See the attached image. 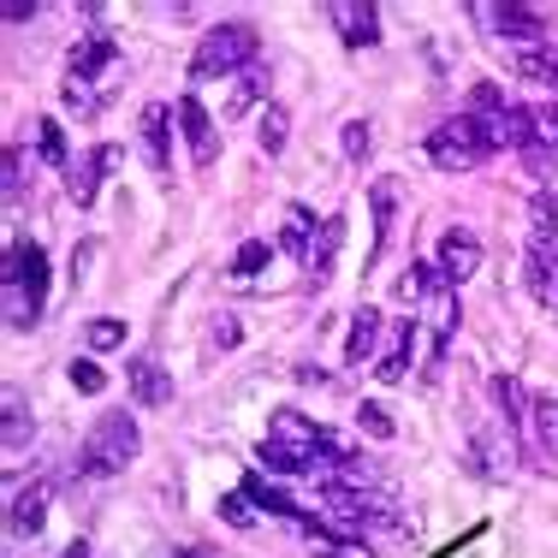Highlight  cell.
<instances>
[{"instance_id": "obj_4", "label": "cell", "mask_w": 558, "mask_h": 558, "mask_svg": "<svg viewBox=\"0 0 558 558\" xmlns=\"http://www.w3.org/2000/svg\"><path fill=\"white\" fill-rule=\"evenodd\" d=\"M137 458V422L125 416V410H108V416L89 428V440L84 451H77V475H119L125 463Z\"/></svg>"}, {"instance_id": "obj_6", "label": "cell", "mask_w": 558, "mask_h": 558, "mask_svg": "<svg viewBox=\"0 0 558 558\" xmlns=\"http://www.w3.org/2000/svg\"><path fill=\"white\" fill-rule=\"evenodd\" d=\"M434 268H440L446 291L463 286V279L482 268V238H475L470 226H446V232H440V250H434Z\"/></svg>"}, {"instance_id": "obj_35", "label": "cell", "mask_w": 558, "mask_h": 558, "mask_svg": "<svg viewBox=\"0 0 558 558\" xmlns=\"http://www.w3.org/2000/svg\"><path fill=\"white\" fill-rule=\"evenodd\" d=\"M72 387H77V392H101V387H108V375H101L89 356H77V363H72Z\"/></svg>"}, {"instance_id": "obj_5", "label": "cell", "mask_w": 558, "mask_h": 558, "mask_svg": "<svg viewBox=\"0 0 558 558\" xmlns=\"http://www.w3.org/2000/svg\"><path fill=\"white\" fill-rule=\"evenodd\" d=\"M523 279L541 310H558V232H535L523 250Z\"/></svg>"}, {"instance_id": "obj_9", "label": "cell", "mask_w": 558, "mask_h": 558, "mask_svg": "<svg viewBox=\"0 0 558 558\" xmlns=\"http://www.w3.org/2000/svg\"><path fill=\"white\" fill-rule=\"evenodd\" d=\"M470 12L494 36H511V43H535V36H547V19H541L535 7H511V0H499V7H470Z\"/></svg>"}, {"instance_id": "obj_27", "label": "cell", "mask_w": 558, "mask_h": 558, "mask_svg": "<svg viewBox=\"0 0 558 558\" xmlns=\"http://www.w3.org/2000/svg\"><path fill=\"white\" fill-rule=\"evenodd\" d=\"M0 416H7V451H24V446H31V410H24L19 392H7Z\"/></svg>"}, {"instance_id": "obj_15", "label": "cell", "mask_w": 558, "mask_h": 558, "mask_svg": "<svg viewBox=\"0 0 558 558\" xmlns=\"http://www.w3.org/2000/svg\"><path fill=\"white\" fill-rule=\"evenodd\" d=\"M7 279H12V286H24L31 298H43V286H48V256H43V244H31V238H24V244H12V250H7Z\"/></svg>"}, {"instance_id": "obj_28", "label": "cell", "mask_w": 558, "mask_h": 558, "mask_svg": "<svg viewBox=\"0 0 558 558\" xmlns=\"http://www.w3.org/2000/svg\"><path fill=\"white\" fill-rule=\"evenodd\" d=\"M36 310H43V298H31L24 286H12L7 279V327L19 333V327H36Z\"/></svg>"}, {"instance_id": "obj_13", "label": "cell", "mask_w": 558, "mask_h": 558, "mask_svg": "<svg viewBox=\"0 0 558 558\" xmlns=\"http://www.w3.org/2000/svg\"><path fill=\"white\" fill-rule=\"evenodd\" d=\"M327 19L339 24V36L351 48H375L380 43V12L368 7V0H356V7H351V0H333V7H327Z\"/></svg>"}, {"instance_id": "obj_34", "label": "cell", "mask_w": 558, "mask_h": 558, "mask_svg": "<svg viewBox=\"0 0 558 558\" xmlns=\"http://www.w3.org/2000/svg\"><path fill=\"white\" fill-rule=\"evenodd\" d=\"M368 149H375L368 119H351V125H344V155H351V161H368Z\"/></svg>"}, {"instance_id": "obj_39", "label": "cell", "mask_w": 558, "mask_h": 558, "mask_svg": "<svg viewBox=\"0 0 558 558\" xmlns=\"http://www.w3.org/2000/svg\"><path fill=\"white\" fill-rule=\"evenodd\" d=\"M7 19H12V24L36 19V0H7Z\"/></svg>"}, {"instance_id": "obj_19", "label": "cell", "mask_w": 558, "mask_h": 558, "mask_svg": "<svg viewBox=\"0 0 558 558\" xmlns=\"http://www.w3.org/2000/svg\"><path fill=\"white\" fill-rule=\"evenodd\" d=\"M392 208H398V179H375V191H368V215H375V250H368V262L387 256V238H392Z\"/></svg>"}, {"instance_id": "obj_21", "label": "cell", "mask_w": 558, "mask_h": 558, "mask_svg": "<svg viewBox=\"0 0 558 558\" xmlns=\"http://www.w3.org/2000/svg\"><path fill=\"white\" fill-rule=\"evenodd\" d=\"M250 108H268V72H262V65H250V72H238L232 96H226V119H244Z\"/></svg>"}, {"instance_id": "obj_12", "label": "cell", "mask_w": 558, "mask_h": 558, "mask_svg": "<svg viewBox=\"0 0 558 558\" xmlns=\"http://www.w3.org/2000/svg\"><path fill=\"white\" fill-rule=\"evenodd\" d=\"M125 387H131L137 404H155V410L172 404V375L155 363V356H131V363H125Z\"/></svg>"}, {"instance_id": "obj_40", "label": "cell", "mask_w": 558, "mask_h": 558, "mask_svg": "<svg viewBox=\"0 0 558 558\" xmlns=\"http://www.w3.org/2000/svg\"><path fill=\"white\" fill-rule=\"evenodd\" d=\"M60 558H89V541H65V553Z\"/></svg>"}, {"instance_id": "obj_33", "label": "cell", "mask_w": 558, "mask_h": 558, "mask_svg": "<svg viewBox=\"0 0 558 558\" xmlns=\"http://www.w3.org/2000/svg\"><path fill=\"white\" fill-rule=\"evenodd\" d=\"M356 428H363L368 440H392V416L380 404H356Z\"/></svg>"}, {"instance_id": "obj_31", "label": "cell", "mask_w": 558, "mask_h": 558, "mask_svg": "<svg viewBox=\"0 0 558 558\" xmlns=\"http://www.w3.org/2000/svg\"><path fill=\"white\" fill-rule=\"evenodd\" d=\"M43 161L48 167H72V155H65V131H60V119H43Z\"/></svg>"}, {"instance_id": "obj_3", "label": "cell", "mask_w": 558, "mask_h": 558, "mask_svg": "<svg viewBox=\"0 0 558 558\" xmlns=\"http://www.w3.org/2000/svg\"><path fill=\"white\" fill-rule=\"evenodd\" d=\"M256 54H262L256 24L226 19V24H215V31L203 36V48H196L191 84H208V77H238V72H250V65H256Z\"/></svg>"}, {"instance_id": "obj_8", "label": "cell", "mask_w": 558, "mask_h": 558, "mask_svg": "<svg viewBox=\"0 0 558 558\" xmlns=\"http://www.w3.org/2000/svg\"><path fill=\"white\" fill-rule=\"evenodd\" d=\"M113 167H119V149H113V143H96V149H89L84 161H72V167H65V191H72V203H77V208H89V203H96L101 179H108Z\"/></svg>"}, {"instance_id": "obj_30", "label": "cell", "mask_w": 558, "mask_h": 558, "mask_svg": "<svg viewBox=\"0 0 558 558\" xmlns=\"http://www.w3.org/2000/svg\"><path fill=\"white\" fill-rule=\"evenodd\" d=\"M84 344H89V351H119V344H125V322H113V315H96V322L84 327Z\"/></svg>"}, {"instance_id": "obj_29", "label": "cell", "mask_w": 558, "mask_h": 558, "mask_svg": "<svg viewBox=\"0 0 558 558\" xmlns=\"http://www.w3.org/2000/svg\"><path fill=\"white\" fill-rule=\"evenodd\" d=\"M274 250H279V244H268V238H250V244L232 256V279H250V274H262V268L274 262Z\"/></svg>"}, {"instance_id": "obj_2", "label": "cell", "mask_w": 558, "mask_h": 558, "mask_svg": "<svg viewBox=\"0 0 558 558\" xmlns=\"http://www.w3.org/2000/svg\"><path fill=\"white\" fill-rule=\"evenodd\" d=\"M494 149H499V125H494V119H482V113H458V119H446V125L428 131V161L446 167V172L482 167Z\"/></svg>"}, {"instance_id": "obj_25", "label": "cell", "mask_w": 558, "mask_h": 558, "mask_svg": "<svg viewBox=\"0 0 558 558\" xmlns=\"http://www.w3.org/2000/svg\"><path fill=\"white\" fill-rule=\"evenodd\" d=\"M286 137H291V113L286 108H262V119H256V143H262V155H279L286 149Z\"/></svg>"}, {"instance_id": "obj_16", "label": "cell", "mask_w": 558, "mask_h": 558, "mask_svg": "<svg viewBox=\"0 0 558 558\" xmlns=\"http://www.w3.org/2000/svg\"><path fill=\"white\" fill-rule=\"evenodd\" d=\"M315 238H322V220H315L303 203H291L286 208V226H279V250H286V256H298V262H310Z\"/></svg>"}, {"instance_id": "obj_23", "label": "cell", "mask_w": 558, "mask_h": 558, "mask_svg": "<svg viewBox=\"0 0 558 558\" xmlns=\"http://www.w3.org/2000/svg\"><path fill=\"white\" fill-rule=\"evenodd\" d=\"M244 494H250V505H256V511H274V517H291V523H303V505L286 494V487H274V482H262V475H250L244 482Z\"/></svg>"}, {"instance_id": "obj_20", "label": "cell", "mask_w": 558, "mask_h": 558, "mask_svg": "<svg viewBox=\"0 0 558 558\" xmlns=\"http://www.w3.org/2000/svg\"><path fill=\"white\" fill-rule=\"evenodd\" d=\"M43 517H48V487L36 482V487H24V494H12V517H7V529L12 535H24L31 541L36 529H43Z\"/></svg>"}, {"instance_id": "obj_36", "label": "cell", "mask_w": 558, "mask_h": 558, "mask_svg": "<svg viewBox=\"0 0 558 558\" xmlns=\"http://www.w3.org/2000/svg\"><path fill=\"white\" fill-rule=\"evenodd\" d=\"M60 96H65V108H72V113H96V96H89V89L84 84H77V77H65V84H60Z\"/></svg>"}, {"instance_id": "obj_24", "label": "cell", "mask_w": 558, "mask_h": 558, "mask_svg": "<svg viewBox=\"0 0 558 558\" xmlns=\"http://www.w3.org/2000/svg\"><path fill=\"white\" fill-rule=\"evenodd\" d=\"M262 463L279 475H310V470H322V458H310V451H298V446H286V440H268L262 446Z\"/></svg>"}, {"instance_id": "obj_26", "label": "cell", "mask_w": 558, "mask_h": 558, "mask_svg": "<svg viewBox=\"0 0 558 558\" xmlns=\"http://www.w3.org/2000/svg\"><path fill=\"white\" fill-rule=\"evenodd\" d=\"M517 72L535 77V84H547V89H558V48H523V54H517Z\"/></svg>"}, {"instance_id": "obj_37", "label": "cell", "mask_w": 558, "mask_h": 558, "mask_svg": "<svg viewBox=\"0 0 558 558\" xmlns=\"http://www.w3.org/2000/svg\"><path fill=\"white\" fill-rule=\"evenodd\" d=\"M19 167H24V155L7 149V203H19Z\"/></svg>"}, {"instance_id": "obj_7", "label": "cell", "mask_w": 558, "mask_h": 558, "mask_svg": "<svg viewBox=\"0 0 558 558\" xmlns=\"http://www.w3.org/2000/svg\"><path fill=\"white\" fill-rule=\"evenodd\" d=\"M523 451L541 463V470H558V398H529Z\"/></svg>"}, {"instance_id": "obj_38", "label": "cell", "mask_w": 558, "mask_h": 558, "mask_svg": "<svg viewBox=\"0 0 558 558\" xmlns=\"http://www.w3.org/2000/svg\"><path fill=\"white\" fill-rule=\"evenodd\" d=\"M215 344H220V351H232V344H238V322H232V315H220V322H215Z\"/></svg>"}, {"instance_id": "obj_14", "label": "cell", "mask_w": 558, "mask_h": 558, "mask_svg": "<svg viewBox=\"0 0 558 558\" xmlns=\"http://www.w3.org/2000/svg\"><path fill=\"white\" fill-rule=\"evenodd\" d=\"M339 244H344V220H339V215H327V220H322V238H315V250H310V262H303V279H310L315 291H322L327 279H333Z\"/></svg>"}, {"instance_id": "obj_1", "label": "cell", "mask_w": 558, "mask_h": 558, "mask_svg": "<svg viewBox=\"0 0 558 558\" xmlns=\"http://www.w3.org/2000/svg\"><path fill=\"white\" fill-rule=\"evenodd\" d=\"M322 505H327V517L344 529V535H363V529H380V535H410V511H404V499H392V494H380V487H351V482H327L322 487Z\"/></svg>"}, {"instance_id": "obj_17", "label": "cell", "mask_w": 558, "mask_h": 558, "mask_svg": "<svg viewBox=\"0 0 558 558\" xmlns=\"http://www.w3.org/2000/svg\"><path fill=\"white\" fill-rule=\"evenodd\" d=\"M119 60V48H113V36L108 31H96V36H84V43L72 48V60H65V72L84 84V77H96V72H108V65Z\"/></svg>"}, {"instance_id": "obj_10", "label": "cell", "mask_w": 558, "mask_h": 558, "mask_svg": "<svg viewBox=\"0 0 558 558\" xmlns=\"http://www.w3.org/2000/svg\"><path fill=\"white\" fill-rule=\"evenodd\" d=\"M172 119H179V131L191 137L196 167H215V161H220V137H215V119H208L203 101H196V96H184L179 108H172Z\"/></svg>"}, {"instance_id": "obj_32", "label": "cell", "mask_w": 558, "mask_h": 558, "mask_svg": "<svg viewBox=\"0 0 558 558\" xmlns=\"http://www.w3.org/2000/svg\"><path fill=\"white\" fill-rule=\"evenodd\" d=\"M220 517H226V523H232V529H250V523H256V505H250V494H244V487H238V494H226L220 499Z\"/></svg>"}, {"instance_id": "obj_22", "label": "cell", "mask_w": 558, "mask_h": 558, "mask_svg": "<svg viewBox=\"0 0 558 558\" xmlns=\"http://www.w3.org/2000/svg\"><path fill=\"white\" fill-rule=\"evenodd\" d=\"M375 339H380V310H356L351 315V333H344V363H368L375 356Z\"/></svg>"}, {"instance_id": "obj_18", "label": "cell", "mask_w": 558, "mask_h": 558, "mask_svg": "<svg viewBox=\"0 0 558 558\" xmlns=\"http://www.w3.org/2000/svg\"><path fill=\"white\" fill-rule=\"evenodd\" d=\"M137 137H143V155H149V167L167 172V167H172V125H167V108H143Z\"/></svg>"}, {"instance_id": "obj_41", "label": "cell", "mask_w": 558, "mask_h": 558, "mask_svg": "<svg viewBox=\"0 0 558 558\" xmlns=\"http://www.w3.org/2000/svg\"><path fill=\"white\" fill-rule=\"evenodd\" d=\"M172 558H196V553H172Z\"/></svg>"}, {"instance_id": "obj_11", "label": "cell", "mask_w": 558, "mask_h": 558, "mask_svg": "<svg viewBox=\"0 0 558 558\" xmlns=\"http://www.w3.org/2000/svg\"><path fill=\"white\" fill-rule=\"evenodd\" d=\"M416 368V315H404V322L392 327V344L380 351V363H375V380L380 387H398V380Z\"/></svg>"}]
</instances>
